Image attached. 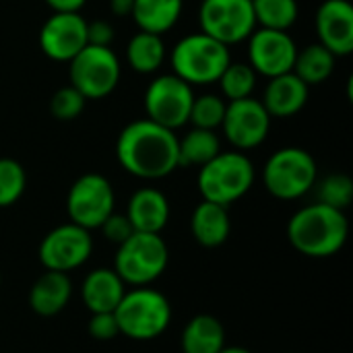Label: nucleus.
<instances>
[{"instance_id": "nucleus-17", "label": "nucleus", "mask_w": 353, "mask_h": 353, "mask_svg": "<svg viewBox=\"0 0 353 353\" xmlns=\"http://www.w3.org/2000/svg\"><path fill=\"white\" fill-rule=\"evenodd\" d=\"M308 95L310 87L294 72H285L269 79L261 103L271 118H292L304 110V105L308 103Z\"/></svg>"}, {"instance_id": "nucleus-27", "label": "nucleus", "mask_w": 353, "mask_h": 353, "mask_svg": "<svg viewBox=\"0 0 353 353\" xmlns=\"http://www.w3.org/2000/svg\"><path fill=\"white\" fill-rule=\"evenodd\" d=\"M252 10L256 27L275 31H290L300 14L298 0H252Z\"/></svg>"}, {"instance_id": "nucleus-29", "label": "nucleus", "mask_w": 353, "mask_h": 353, "mask_svg": "<svg viewBox=\"0 0 353 353\" xmlns=\"http://www.w3.org/2000/svg\"><path fill=\"white\" fill-rule=\"evenodd\" d=\"M225 108H228V101L221 95H215V93H205V95H199V97L194 95L188 122L194 128L217 130V128H221Z\"/></svg>"}, {"instance_id": "nucleus-23", "label": "nucleus", "mask_w": 353, "mask_h": 353, "mask_svg": "<svg viewBox=\"0 0 353 353\" xmlns=\"http://www.w3.org/2000/svg\"><path fill=\"white\" fill-rule=\"evenodd\" d=\"M182 353H219L225 347V329L211 314L194 316L182 331Z\"/></svg>"}, {"instance_id": "nucleus-28", "label": "nucleus", "mask_w": 353, "mask_h": 353, "mask_svg": "<svg viewBox=\"0 0 353 353\" xmlns=\"http://www.w3.org/2000/svg\"><path fill=\"white\" fill-rule=\"evenodd\" d=\"M256 79H259V74L254 72V68L248 62H230L217 83L221 87L223 99L236 101V99L252 97Z\"/></svg>"}, {"instance_id": "nucleus-22", "label": "nucleus", "mask_w": 353, "mask_h": 353, "mask_svg": "<svg viewBox=\"0 0 353 353\" xmlns=\"http://www.w3.org/2000/svg\"><path fill=\"white\" fill-rule=\"evenodd\" d=\"M184 0H134L132 19L139 31L163 35L176 27L182 17Z\"/></svg>"}, {"instance_id": "nucleus-15", "label": "nucleus", "mask_w": 353, "mask_h": 353, "mask_svg": "<svg viewBox=\"0 0 353 353\" xmlns=\"http://www.w3.org/2000/svg\"><path fill=\"white\" fill-rule=\"evenodd\" d=\"M87 46V19L81 12H52L39 29V48L54 62H70Z\"/></svg>"}, {"instance_id": "nucleus-9", "label": "nucleus", "mask_w": 353, "mask_h": 353, "mask_svg": "<svg viewBox=\"0 0 353 353\" xmlns=\"http://www.w3.org/2000/svg\"><path fill=\"white\" fill-rule=\"evenodd\" d=\"M192 101H194L192 85H188L174 72L159 74L147 85L145 114L151 122L176 132L178 128L188 124Z\"/></svg>"}, {"instance_id": "nucleus-16", "label": "nucleus", "mask_w": 353, "mask_h": 353, "mask_svg": "<svg viewBox=\"0 0 353 353\" xmlns=\"http://www.w3.org/2000/svg\"><path fill=\"white\" fill-rule=\"evenodd\" d=\"M319 43L335 58L353 52V6L350 0H325L314 17Z\"/></svg>"}, {"instance_id": "nucleus-1", "label": "nucleus", "mask_w": 353, "mask_h": 353, "mask_svg": "<svg viewBox=\"0 0 353 353\" xmlns=\"http://www.w3.org/2000/svg\"><path fill=\"white\" fill-rule=\"evenodd\" d=\"M118 163L134 178L161 180L180 168L178 137L149 118L126 124L116 141Z\"/></svg>"}, {"instance_id": "nucleus-33", "label": "nucleus", "mask_w": 353, "mask_h": 353, "mask_svg": "<svg viewBox=\"0 0 353 353\" xmlns=\"http://www.w3.org/2000/svg\"><path fill=\"white\" fill-rule=\"evenodd\" d=\"M99 230H101L103 236H105L112 244H116V246H120L122 242H126V240L134 234V228H132V223L128 221L126 213H124V215L112 213V215L99 225Z\"/></svg>"}, {"instance_id": "nucleus-2", "label": "nucleus", "mask_w": 353, "mask_h": 353, "mask_svg": "<svg viewBox=\"0 0 353 353\" xmlns=\"http://www.w3.org/2000/svg\"><path fill=\"white\" fill-rule=\"evenodd\" d=\"M350 236V221L343 211L312 203L296 211L288 223L292 246L310 259H327L337 254Z\"/></svg>"}, {"instance_id": "nucleus-7", "label": "nucleus", "mask_w": 353, "mask_h": 353, "mask_svg": "<svg viewBox=\"0 0 353 353\" xmlns=\"http://www.w3.org/2000/svg\"><path fill=\"white\" fill-rule=\"evenodd\" d=\"M170 261L168 246L159 234L134 232L116 250L114 271L126 285L145 288L161 277Z\"/></svg>"}, {"instance_id": "nucleus-13", "label": "nucleus", "mask_w": 353, "mask_h": 353, "mask_svg": "<svg viewBox=\"0 0 353 353\" xmlns=\"http://www.w3.org/2000/svg\"><path fill=\"white\" fill-rule=\"evenodd\" d=\"M91 252V232L77 223H64L54 228L39 244V261L46 271L68 273L72 269H79L89 261Z\"/></svg>"}, {"instance_id": "nucleus-30", "label": "nucleus", "mask_w": 353, "mask_h": 353, "mask_svg": "<svg viewBox=\"0 0 353 353\" xmlns=\"http://www.w3.org/2000/svg\"><path fill=\"white\" fill-rule=\"evenodd\" d=\"M316 203L345 211L353 201V182L347 174H329L319 182Z\"/></svg>"}, {"instance_id": "nucleus-37", "label": "nucleus", "mask_w": 353, "mask_h": 353, "mask_svg": "<svg viewBox=\"0 0 353 353\" xmlns=\"http://www.w3.org/2000/svg\"><path fill=\"white\" fill-rule=\"evenodd\" d=\"M134 0H110V8L116 17H130Z\"/></svg>"}, {"instance_id": "nucleus-34", "label": "nucleus", "mask_w": 353, "mask_h": 353, "mask_svg": "<svg viewBox=\"0 0 353 353\" xmlns=\"http://www.w3.org/2000/svg\"><path fill=\"white\" fill-rule=\"evenodd\" d=\"M89 333L97 341H112L120 335V327L114 312H95L89 321Z\"/></svg>"}, {"instance_id": "nucleus-36", "label": "nucleus", "mask_w": 353, "mask_h": 353, "mask_svg": "<svg viewBox=\"0 0 353 353\" xmlns=\"http://www.w3.org/2000/svg\"><path fill=\"white\" fill-rule=\"evenodd\" d=\"M87 0H46L54 12H79Z\"/></svg>"}, {"instance_id": "nucleus-11", "label": "nucleus", "mask_w": 353, "mask_h": 353, "mask_svg": "<svg viewBox=\"0 0 353 353\" xmlns=\"http://www.w3.org/2000/svg\"><path fill=\"white\" fill-rule=\"evenodd\" d=\"M199 25L203 33L225 46L246 41L256 29L252 0H203Z\"/></svg>"}, {"instance_id": "nucleus-6", "label": "nucleus", "mask_w": 353, "mask_h": 353, "mask_svg": "<svg viewBox=\"0 0 353 353\" xmlns=\"http://www.w3.org/2000/svg\"><path fill=\"white\" fill-rule=\"evenodd\" d=\"M114 314L122 335L134 341H151L168 329L172 306L161 292L145 285L126 292Z\"/></svg>"}, {"instance_id": "nucleus-31", "label": "nucleus", "mask_w": 353, "mask_h": 353, "mask_svg": "<svg viewBox=\"0 0 353 353\" xmlns=\"http://www.w3.org/2000/svg\"><path fill=\"white\" fill-rule=\"evenodd\" d=\"M27 186L25 168L10 157H0V207L14 205Z\"/></svg>"}, {"instance_id": "nucleus-3", "label": "nucleus", "mask_w": 353, "mask_h": 353, "mask_svg": "<svg viewBox=\"0 0 353 353\" xmlns=\"http://www.w3.org/2000/svg\"><path fill=\"white\" fill-rule=\"evenodd\" d=\"M254 165L242 151H221L211 161L199 168L196 186L205 201L232 205L248 194L254 184Z\"/></svg>"}, {"instance_id": "nucleus-20", "label": "nucleus", "mask_w": 353, "mask_h": 353, "mask_svg": "<svg viewBox=\"0 0 353 353\" xmlns=\"http://www.w3.org/2000/svg\"><path fill=\"white\" fill-rule=\"evenodd\" d=\"M72 296V283L66 273L46 271L29 292V306L39 316L60 314Z\"/></svg>"}, {"instance_id": "nucleus-14", "label": "nucleus", "mask_w": 353, "mask_h": 353, "mask_svg": "<svg viewBox=\"0 0 353 353\" xmlns=\"http://www.w3.org/2000/svg\"><path fill=\"white\" fill-rule=\"evenodd\" d=\"M248 41V64L256 74L267 79L285 74L294 70L298 46L288 31L256 27Z\"/></svg>"}, {"instance_id": "nucleus-21", "label": "nucleus", "mask_w": 353, "mask_h": 353, "mask_svg": "<svg viewBox=\"0 0 353 353\" xmlns=\"http://www.w3.org/2000/svg\"><path fill=\"white\" fill-rule=\"evenodd\" d=\"M190 230H192L194 240L205 248H217L225 244L232 232L228 207L203 199L192 211Z\"/></svg>"}, {"instance_id": "nucleus-8", "label": "nucleus", "mask_w": 353, "mask_h": 353, "mask_svg": "<svg viewBox=\"0 0 353 353\" xmlns=\"http://www.w3.org/2000/svg\"><path fill=\"white\" fill-rule=\"evenodd\" d=\"M70 85L85 99H103L120 83L122 66L116 52L108 46H85L70 62Z\"/></svg>"}, {"instance_id": "nucleus-39", "label": "nucleus", "mask_w": 353, "mask_h": 353, "mask_svg": "<svg viewBox=\"0 0 353 353\" xmlns=\"http://www.w3.org/2000/svg\"><path fill=\"white\" fill-rule=\"evenodd\" d=\"M0 283H2V279H0Z\"/></svg>"}, {"instance_id": "nucleus-12", "label": "nucleus", "mask_w": 353, "mask_h": 353, "mask_svg": "<svg viewBox=\"0 0 353 353\" xmlns=\"http://www.w3.org/2000/svg\"><path fill=\"white\" fill-rule=\"evenodd\" d=\"M223 137L236 151H250L261 147L271 130V116L261 99L246 97L228 101L221 122Z\"/></svg>"}, {"instance_id": "nucleus-38", "label": "nucleus", "mask_w": 353, "mask_h": 353, "mask_svg": "<svg viewBox=\"0 0 353 353\" xmlns=\"http://www.w3.org/2000/svg\"><path fill=\"white\" fill-rule=\"evenodd\" d=\"M219 353H252V352H248V350H244V347H223Z\"/></svg>"}, {"instance_id": "nucleus-35", "label": "nucleus", "mask_w": 353, "mask_h": 353, "mask_svg": "<svg viewBox=\"0 0 353 353\" xmlns=\"http://www.w3.org/2000/svg\"><path fill=\"white\" fill-rule=\"evenodd\" d=\"M114 41V27L112 23L97 19V21H87V43L89 46H112Z\"/></svg>"}, {"instance_id": "nucleus-32", "label": "nucleus", "mask_w": 353, "mask_h": 353, "mask_svg": "<svg viewBox=\"0 0 353 353\" xmlns=\"http://www.w3.org/2000/svg\"><path fill=\"white\" fill-rule=\"evenodd\" d=\"M85 103H87V99L72 85H66V87H60L52 95V99H50V114L56 120L70 122V120H74V118H79L83 114Z\"/></svg>"}, {"instance_id": "nucleus-19", "label": "nucleus", "mask_w": 353, "mask_h": 353, "mask_svg": "<svg viewBox=\"0 0 353 353\" xmlns=\"http://www.w3.org/2000/svg\"><path fill=\"white\" fill-rule=\"evenodd\" d=\"M126 294V283L114 269H95L91 271L81 288L83 304L91 314L95 312H114L120 300Z\"/></svg>"}, {"instance_id": "nucleus-24", "label": "nucleus", "mask_w": 353, "mask_h": 353, "mask_svg": "<svg viewBox=\"0 0 353 353\" xmlns=\"http://www.w3.org/2000/svg\"><path fill=\"white\" fill-rule=\"evenodd\" d=\"M126 62L139 74H153L165 62V43L161 35L139 31L126 46Z\"/></svg>"}, {"instance_id": "nucleus-26", "label": "nucleus", "mask_w": 353, "mask_h": 353, "mask_svg": "<svg viewBox=\"0 0 353 353\" xmlns=\"http://www.w3.org/2000/svg\"><path fill=\"white\" fill-rule=\"evenodd\" d=\"M335 60L337 58L325 46H321L316 41V43L306 46L304 50H298L292 72L296 77H300L308 87H314V85L325 83L333 74Z\"/></svg>"}, {"instance_id": "nucleus-25", "label": "nucleus", "mask_w": 353, "mask_h": 353, "mask_svg": "<svg viewBox=\"0 0 353 353\" xmlns=\"http://www.w3.org/2000/svg\"><path fill=\"white\" fill-rule=\"evenodd\" d=\"M221 153V141L215 130L190 128L182 139H178V163L180 168L205 165L215 155Z\"/></svg>"}, {"instance_id": "nucleus-4", "label": "nucleus", "mask_w": 353, "mask_h": 353, "mask_svg": "<svg viewBox=\"0 0 353 353\" xmlns=\"http://www.w3.org/2000/svg\"><path fill=\"white\" fill-rule=\"evenodd\" d=\"M172 70L188 85H213L232 62L230 46L199 31L184 35L172 50Z\"/></svg>"}, {"instance_id": "nucleus-5", "label": "nucleus", "mask_w": 353, "mask_h": 353, "mask_svg": "<svg viewBox=\"0 0 353 353\" xmlns=\"http://www.w3.org/2000/svg\"><path fill=\"white\" fill-rule=\"evenodd\" d=\"M319 180L314 157L302 147L277 149L263 168V184L279 201H296L308 194Z\"/></svg>"}, {"instance_id": "nucleus-10", "label": "nucleus", "mask_w": 353, "mask_h": 353, "mask_svg": "<svg viewBox=\"0 0 353 353\" xmlns=\"http://www.w3.org/2000/svg\"><path fill=\"white\" fill-rule=\"evenodd\" d=\"M116 194L110 180L101 174H83L77 178L66 196V213L70 223L85 230H99V225L114 213Z\"/></svg>"}, {"instance_id": "nucleus-18", "label": "nucleus", "mask_w": 353, "mask_h": 353, "mask_svg": "<svg viewBox=\"0 0 353 353\" xmlns=\"http://www.w3.org/2000/svg\"><path fill=\"white\" fill-rule=\"evenodd\" d=\"M126 217L132 223L134 232L159 234L170 221V203L161 190L145 186L130 196Z\"/></svg>"}]
</instances>
